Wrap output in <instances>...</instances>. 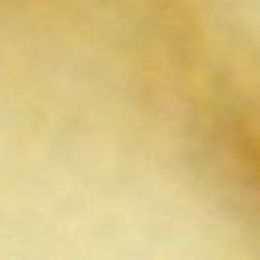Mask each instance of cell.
I'll return each mask as SVG.
<instances>
[{"label":"cell","mask_w":260,"mask_h":260,"mask_svg":"<svg viewBox=\"0 0 260 260\" xmlns=\"http://www.w3.org/2000/svg\"><path fill=\"white\" fill-rule=\"evenodd\" d=\"M189 154L195 177L228 217L256 238L258 138L252 102L236 85H219L193 114Z\"/></svg>","instance_id":"cell-1"}]
</instances>
